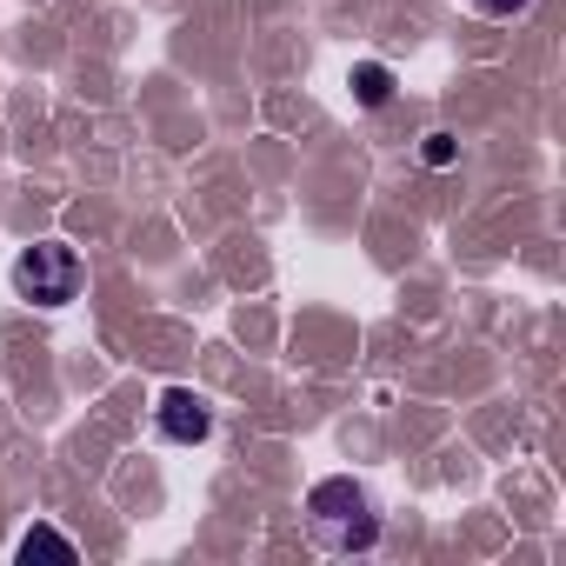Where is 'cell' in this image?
Returning <instances> with one entry per match:
<instances>
[{
    "mask_svg": "<svg viewBox=\"0 0 566 566\" xmlns=\"http://www.w3.org/2000/svg\"><path fill=\"white\" fill-rule=\"evenodd\" d=\"M81 280H87V266H81V253H74L67 240H34V247H21V260H14V294L34 301V307H48V314L81 294Z\"/></svg>",
    "mask_w": 566,
    "mask_h": 566,
    "instance_id": "7a4b0ae2",
    "label": "cell"
},
{
    "mask_svg": "<svg viewBox=\"0 0 566 566\" xmlns=\"http://www.w3.org/2000/svg\"><path fill=\"white\" fill-rule=\"evenodd\" d=\"M154 420H160V433H167L174 447H200V440L213 433V413H207V400H200L193 387H167L160 407H154Z\"/></svg>",
    "mask_w": 566,
    "mask_h": 566,
    "instance_id": "3957f363",
    "label": "cell"
},
{
    "mask_svg": "<svg viewBox=\"0 0 566 566\" xmlns=\"http://www.w3.org/2000/svg\"><path fill=\"white\" fill-rule=\"evenodd\" d=\"M14 553H21V559H61V566H67V559H81V553H74V539H67L61 526H48V520H41V526H28Z\"/></svg>",
    "mask_w": 566,
    "mask_h": 566,
    "instance_id": "5b68a950",
    "label": "cell"
},
{
    "mask_svg": "<svg viewBox=\"0 0 566 566\" xmlns=\"http://www.w3.org/2000/svg\"><path fill=\"white\" fill-rule=\"evenodd\" d=\"M420 160H427V167H453V160H460V140H453V134H427V140H420Z\"/></svg>",
    "mask_w": 566,
    "mask_h": 566,
    "instance_id": "8992f818",
    "label": "cell"
},
{
    "mask_svg": "<svg viewBox=\"0 0 566 566\" xmlns=\"http://www.w3.org/2000/svg\"><path fill=\"white\" fill-rule=\"evenodd\" d=\"M347 87H354V101H360V107H387V101H394V67L360 61V67H347Z\"/></svg>",
    "mask_w": 566,
    "mask_h": 566,
    "instance_id": "277c9868",
    "label": "cell"
},
{
    "mask_svg": "<svg viewBox=\"0 0 566 566\" xmlns=\"http://www.w3.org/2000/svg\"><path fill=\"white\" fill-rule=\"evenodd\" d=\"M480 14H493V21H513V14H526V0H473Z\"/></svg>",
    "mask_w": 566,
    "mask_h": 566,
    "instance_id": "52a82bcc",
    "label": "cell"
},
{
    "mask_svg": "<svg viewBox=\"0 0 566 566\" xmlns=\"http://www.w3.org/2000/svg\"><path fill=\"white\" fill-rule=\"evenodd\" d=\"M307 526L327 553H367L380 539V513L360 480H321L307 493Z\"/></svg>",
    "mask_w": 566,
    "mask_h": 566,
    "instance_id": "6da1fadb",
    "label": "cell"
}]
</instances>
